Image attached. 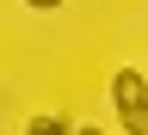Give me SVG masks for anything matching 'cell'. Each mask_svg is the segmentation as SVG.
Instances as JSON below:
<instances>
[{
    "instance_id": "1",
    "label": "cell",
    "mask_w": 148,
    "mask_h": 135,
    "mask_svg": "<svg viewBox=\"0 0 148 135\" xmlns=\"http://www.w3.org/2000/svg\"><path fill=\"white\" fill-rule=\"evenodd\" d=\"M111 104H117V117L130 123V117L148 104V74H136V68H117V74H111Z\"/></svg>"
},
{
    "instance_id": "2",
    "label": "cell",
    "mask_w": 148,
    "mask_h": 135,
    "mask_svg": "<svg viewBox=\"0 0 148 135\" xmlns=\"http://www.w3.org/2000/svg\"><path fill=\"white\" fill-rule=\"evenodd\" d=\"M25 129H31V135H62V129H68V123H62V117H31V123H25Z\"/></svg>"
},
{
    "instance_id": "3",
    "label": "cell",
    "mask_w": 148,
    "mask_h": 135,
    "mask_svg": "<svg viewBox=\"0 0 148 135\" xmlns=\"http://www.w3.org/2000/svg\"><path fill=\"white\" fill-rule=\"evenodd\" d=\"M123 129H136V135H148V104H142V111H136V117H130Z\"/></svg>"
},
{
    "instance_id": "4",
    "label": "cell",
    "mask_w": 148,
    "mask_h": 135,
    "mask_svg": "<svg viewBox=\"0 0 148 135\" xmlns=\"http://www.w3.org/2000/svg\"><path fill=\"white\" fill-rule=\"evenodd\" d=\"M25 6H37V12H43V6H62V0H25Z\"/></svg>"
}]
</instances>
